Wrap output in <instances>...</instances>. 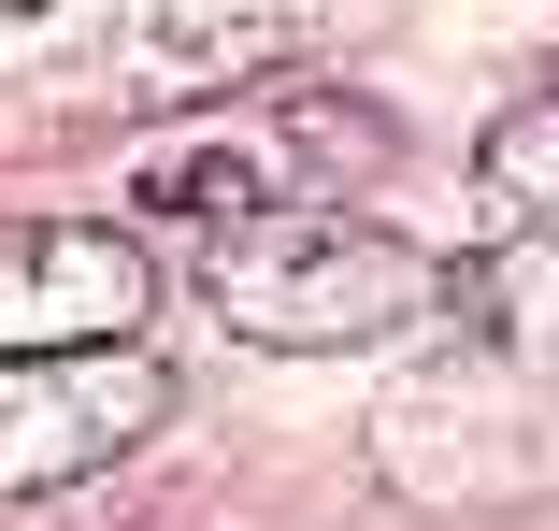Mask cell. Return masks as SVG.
<instances>
[{
    "label": "cell",
    "instance_id": "cell-1",
    "mask_svg": "<svg viewBox=\"0 0 559 531\" xmlns=\"http://www.w3.org/2000/svg\"><path fill=\"white\" fill-rule=\"evenodd\" d=\"M215 302L245 345H373L430 302V259L388 245L373 216H245L215 259Z\"/></svg>",
    "mask_w": 559,
    "mask_h": 531
},
{
    "label": "cell",
    "instance_id": "cell-2",
    "mask_svg": "<svg viewBox=\"0 0 559 531\" xmlns=\"http://www.w3.org/2000/svg\"><path fill=\"white\" fill-rule=\"evenodd\" d=\"M173 416V374L130 345H58V359H0V488H72L100 460H130Z\"/></svg>",
    "mask_w": 559,
    "mask_h": 531
},
{
    "label": "cell",
    "instance_id": "cell-3",
    "mask_svg": "<svg viewBox=\"0 0 559 531\" xmlns=\"http://www.w3.org/2000/svg\"><path fill=\"white\" fill-rule=\"evenodd\" d=\"M144 245L130 231H86V216H44V231H0V359H58V345H130L144 331Z\"/></svg>",
    "mask_w": 559,
    "mask_h": 531
},
{
    "label": "cell",
    "instance_id": "cell-4",
    "mask_svg": "<svg viewBox=\"0 0 559 531\" xmlns=\"http://www.w3.org/2000/svg\"><path fill=\"white\" fill-rule=\"evenodd\" d=\"M488 216H502V231H531V216L559 231V86L531 101V116L488 130Z\"/></svg>",
    "mask_w": 559,
    "mask_h": 531
},
{
    "label": "cell",
    "instance_id": "cell-5",
    "mask_svg": "<svg viewBox=\"0 0 559 531\" xmlns=\"http://www.w3.org/2000/svg\"><path fill=\"white\" fill-rule=\"evenodd\" d=\"M144 216H187V231H245V216H259V173H245L230 144H173V158H144Z\"/></svg>",
    "mask_w": 559,
    "mask_h": 531
},
{
    "label": "cell",
    "instance_id": "cell-6",
    "mask_svg": "<svg viewBox=\"0 0 559 531\" xmlns=\"http://www.w3.org/2000/svg\"><path fill=\"white\" fill-rule=\"evenodd\" d=\"M0 15H44V0H0Z\"/></svg>",
    "mask_w": 559,
    "mask_h": 531
}]
</instances>
